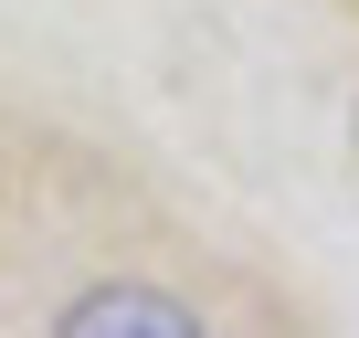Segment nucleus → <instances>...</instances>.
I'll use <instances>...</instances> for the list:
<instances>
[{"label": "nucleus", "mask_w": 359, "mask_h": 338, "mask_svg": "<svg viewBox=\"0 0 359 338\" xmlns=\"http://www.w3.org/2000/svg\"><path fill=\"white\" fill-rule=\"evenodd\" d=\"M191 327H201V306H180L158 285H95L64 306V338H191Z\"/></svg>", "instance_id": "nucleus-1"}]
</instances>
